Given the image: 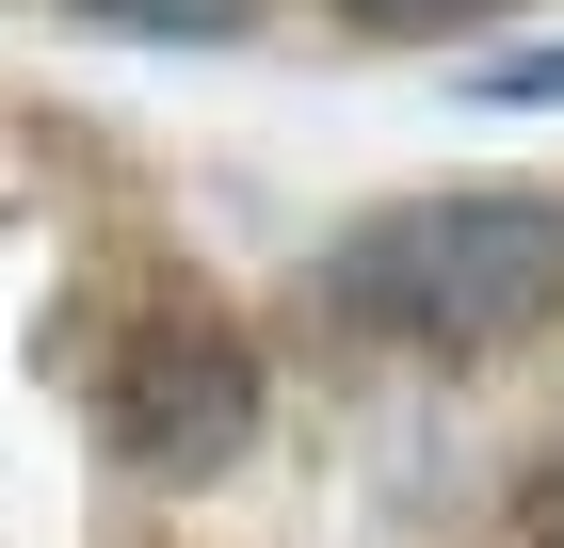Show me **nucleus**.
<instances>
[{"mask_svg": "<svg viewBox=\"0 0 564 548\" xmlns=\"http://www.w3.org/2000/svg\"><path fill=\"white\" fill-rule=\"evenodd\" d=\"M339 17H355V33H468L484 0H339Z\"/></svg>", "mask_w": 564, "mask_h": 548, "instance_id": "obj_4", "label": "nucleus"}, {"mask_svg": "<svg viewBox=\"0 0 564 548\" xmlns=\"http://www.w3.org/2000/svg\"><path fill=\"white\" fill-rule=\"evenodd\" d=\"M323 307L420 355H500L564 323V211L549 194H403L323 243Z\"/></svg>", "mask_w": 564, "mask_h": 548, "instance_id": "obj_1", "label": "nucleus"}, {"mask_svg": "<svg viewBox=\"0 0 564 548\" xmlns=\"http://www.w3.org/2000/svg\"><path fill=\"white\" fill-rule=\"evenodd\" d=\"M259 436V355L226 323H145L130 372H113V452L162 468V484H194V468H226Z\"/></svg>", "mask_w": 564, "mask_h": 548, "instance_id": "obj_2", "label": "nucleus"}, {"mask_svg": "<svg viewBox=\"0 0 564 548\" xmlns=\"http://www.w3.org/2000/svg\"><path fill=\"white\" fill-rule=\"evenodd\" d=\"M82 17H113V33H242L259 0H82Z\"/></svg>", "mask_w": 564, "mask_h": 548, "instance_id": "obj_3", "label": "nucleus"}]
</instances>
